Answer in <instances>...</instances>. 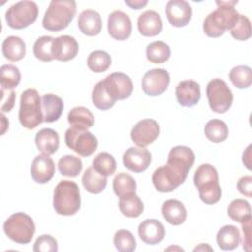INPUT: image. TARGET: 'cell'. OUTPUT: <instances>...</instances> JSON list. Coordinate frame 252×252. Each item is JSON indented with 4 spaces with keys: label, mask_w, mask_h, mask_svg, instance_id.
Returning <instances> with one entry per match:
<instances>
[{
    "label": "cell",
    "mask_w": 252,
    "mask_h": 252,
    "mask_svg": "<svg viewBox=\"0 0 252 252\" xmlns=\"http://www.w3.org/2000/svg\"><path fill=\"white\" fill-rule=\"evenodd\" d=\"M53 40L54 37L48 35L40 36L35 40L33 44V54L38 60L43 62H50L54 59L52 55Z\"/></svg>",
    "instance_id": "cell-41"
},
{
    "label": "cell",
    "mask_w": 252,
    "mask_h": 252,
    "mask_svg": "<svg viewBox=\"0 0 252 252\" xmlns=\"http://www.w3.org/2000/svg\"><path fill=\"white\" fill-rule=\"evenodd\" d=\"M82 184L89 193L99 194L105 189L107 184V178L106 176L98 173L92 166L85 170L82 176Z\"/></svg>",
    "instance_id": "cell-30"
},
{
    "label": "cell",
    "mask_w": 252,
    "mask_h": 252,
    "mask_svg": "<svg viewBox=\"0 0 252 252\" xmlns=\"http://www.w3.org/2000/svg\"><path fill=\"white\" fill-rule=\"evenodd\" d=\"M218 8L210 13L203 23L204 32L210 37H219L231 30L238 20L239 13L234 8L237 1H217Z\"/></svg>",
    "instance_id": "cell-1"
},
{
    "label": "cell",
    "mask_w": 252,
    "mask_h": 252,
    "mask_svg": "<svg viewBox=\"0 0 252 252\" xmlns=\"http://www.w3.org/2000/svg\"><path fill=\"white\" fill-rule=\"evenodd\" d=\"M38 16V7L33 1H20L12 5L5 14L8 26L14 30H22L33 24Z\"/></svg>",
    "instance_id": "cell-7"
},
{
    "label": "cell",
    "mask_w": 252,
    "mask_h": 252,
    "mask_svg": "<svg viewBox=\"0 0 252 252\" xmlns=\"http://www.w3.org/2000/svg\"><path fill=\"white\" fill-rule=\"evenodd\" d=\"M41 108L43 122H54L60 118L63 112V100L54 94H45L41 97Z\"/></svg>",
    "instance_id": "cell-24"
},
{
    "label": "cell",
    "mask_w": 252,
    "mask_h": 252,
    "mask_svg": "<svg viewBox=\"0 0 252 252\" xmlns=\"http://www.w3.org/2000/svg\"><path fill=\"white\" fill-rule=\"evenodd\" d=\"M93 167L103 176H110L116 170V161L112 155L101 152L93 160Z\"/></svg>",
    "instance_id": "cell-38"
},
{
    "label": "cell",
    "mask_w": 252,
    "mask_h": 252,
    "mask_svg": "<svg viewBox=\"0 0 252 252\" xmlns=\"http://www.w3.org/2000/svg\"><path fill=\"white\" fill-rule=\"evenodd\" d=\"M2 53L6 59L12 62L19 61L26 55V43L21 37L10 35L2 43Z\"/></svg>",
    "instance_id": "cell-27"
},
{
    "label": "cell",
    "mask_w": 252,
    "mask_h": 252,
    "mask_svg": "<svg viewBox=\"0 0 252 252\" xmlns=\"http://www.w3.org/2000/svg\"><path fill=\"white\" fill-rule=\"evenodd\" d=\"M1 121H2V131H1V135H3V134L5 133L7 127L9 126V122H8V120L6 119V117H5V115H4L3 113L1 114Z\"/></svg>",
    "instance_id": "cell-51"
},
{
    "label": "cell",
    "mask_w": 252,
    "mask_h": 252,
    "mask_svg": "<svg viewBox=\"0 0 252 252\" xmlns=\"http://www.w3.org/2000/svg\"><path fill=\"white\" fill-rule=\"evenodd\" d=\"M3 229L5 234L14 242L28 244L34 235L35 224L29 215L20 212L11 215L6 220Z\"/></svg>",
    "instance_id": "cell-6"
},
{
    "label": "cell",
    "mask_w": 252,
    "mask_h": 252,
    "mask_svg": "<svg viewBox=\"0 0 252 252\" xmlns=\"http://www.w3.org/2000/svg\"><path fill=\"white\" fill-rule=\"evenodd\" d=\"M35 145L43 154H55L59 148V135L51 128H43L35 135Z\"/></svg>",
    "instance_id": "cell-26"
},
{
    "label": "cell",
    "mask_w": 252,
    "mask_h": 252,
    "mask_svg": "<svg viewBox=\"0 0 252 252\" xmlns=\"http://www.w3.org/2000/svg\"><path fill=\"white\" fill-rule=\"evenodd\" d=\"M243 230V249L246 251L251 250V220L242 223Z\"/></svg>",
    "instance_id": "cell-48"
},
{
    "label": "cell",
    "mask_w": 252,
    "mask_h": 252,
    "mask_svg": "<svg viewBox=\"0 0 252 252\" xmlns=\"http://www.w3.org/2000/svg\"><path fill=\"white\" fill-rule=\"evenodd\" d=\"M21 81V73L18 67L12 64L3 65L0 69V84L1 88L13 90Z\"/></svg>",
    "instance_id": "cell-40"
},
{
    "label": "cell",
    "mask_w": 252,
    "mask_h": 252,
    "mask_svg": "<svg viewBox=\"0 0 252 252\" xmlns=\"http://www.w3.org/2000/svg\"><path fill=\"white\" fill-rule=\"evenodd\" d=\"M138 31L144 36H155L162 31L160 15L153 10L142 13L138 18Z\"/></svg>",
    "instance_id": "cell-22"
},
{
    "label": "cell",
    "mask_w": 252,
    "mask_h": 252,
    "mask_svg": "<svg viewBox=\"0 0 252 252\" xmlns=\"http://www.w3.org/2000/svg\"><path fill=\"white\" fill-rule=\"evenodd\" d=\"M67 147L82 157H88L94 153L98 142L96 137L87 129L70 127L65 132Z\"/></svg>",
    "instance_id": "cell-9"
},
{
    "label": "cell",
    "mask_w": 252,
    "mask_h": 252,
    "mask_svg": "<svg viewBox=\"0 0 252 252\" xmlns=\"http://www.w3.org/2000/svg\"><path fill=\"white\" fill-rule=\"evenodd\" d=\"M19 121L27 129H34L43 122L41 98L35 89L25 90L20 98Z\"/></svg>",
    "instance_id": "cell-5"
},
{
    "label": "cell",
    "mask_w": 252,
    "mask_h": 252,
    "mask_svg": "<svg viewBox=\"0 0 252 252\" xmlns=\"http://www.w3.org/2000/svg\"><path fill=\"white\" fill-rule=\"evenodd\" d=\"M115 248L120 252H132L136 248V239L127 229L117 230L113 237Z\"/></svg>",
    "instance_id": "cell-43"
},
{
    "label": "cell",
    "mask_w": 252,
    "mask_h": 252,
    "mask_svg": "<svg viewBox=\"0 0 252 252\" xmlns=\"http://www.w3.org/2000/svg\"><path fill=\"white\" fill-rule=\"evenodd\" d=\"M125 4L129 6L131 9L139 10L144 8L148 4V1L147 0H131V1L125 0Z\"/></svg>",
    "instance_id": "cell-49"
},
{
    "label": "cell",
    "mask_w": 252,
    "mask_h": 252,
    "mask_svg": "<svg viewBox=\"0 0 252 252\" xmlns=\"http://www.w3.org/2000/svg\"><path fill=\"white\" fill-rule=\"evenodd\" d=\"M32 249L34 252H56L58 250V245L53 236L42 234L36 238Z\"/></svg>",
    "instance_id": "cell-45"
},
{
    "label": "cell",
    "mask_w": 252,
    "mask_h": 252,
    "mask_svg": "<svg viewBox=\"0 0 252 252\" xmlns=\"http://www.w3.org/2000/svg\"><path fill=\"white\" fill-rule=\"evenodd\" d=\"M194 184L198 189L200 199L207 205L218 203L221 198V188L219 184L217 169L209 164H201L195 171Z\"/></svg>",
    "instance_id": "cell-2"
},
{
    "label": "cell",
    "mask_w": 252,
    "mask_h": 252,
    "mask_svg": "<svg viewBox=\"0 0 252 252\" xmlns=\"http://www.w3.org/2000/svg\"><path fill=\"white\" fill-rule=\"evenodd\" d=\"M229 80L238 89H246L252 83V71L249 66L239 65L229 72Z\"/></svg>",
    "instance_id": "cell-39"
},
{
    "label": "cell",
    "mask_w": 252,
    "mask_h": 252,
    "mask_svg": "<svg viewBox=\"0 0 252 252\" xmlns=\"http://www.w3.org/2000/svg\"><path fill=\"white\" fill-rule=\"evenodd\" d=\"M146 56L151 63H164L170 57V47L161 40L151 42L146 48Z\"/></svg>",
    "instance_id": "cell-33"
},
{
    "label": "cell",
    "mask_w": 252,
    "mask_h": 252,
    "mask_svg": "<svg viewBox=\"0 0 252 252\" xmlns=\"http://www.w3.org/2000/svg\"><path fill=\"white\" fill-rule=\"evenodd\" d=\"M194 161L195 154L191 148L186 146H176L170 150L166 164L170 165L184 176H187Z\"/></svg>",
    "instance_id": "cell-13"
},
{
    "label": "cell",
    "mask_w": 252,
    "mask_h": 252,
    "mask_svg": "<svg viewBox=\"0 0 252 252\" xmlns=\"http://www.w3.org/2000/svg\"><path fill=\"white\" fill-rule=\"evenodd\" d=\"M16 100V94L13 90H6L1 88V111L9 112L14 107Z\"/></svg>",
    "instance_id": "cell-46"
},
{
    "label": "cell",
    "mask_w": 252,
    "mask_h": 252,
    "mask_svg": "<svg viewBox=\"0 0 252 252\" xmlns=\"http://www.w3.org/2000/svg\"><path fill=\"white\" fill-rule=\"evenodd\" d=\"M77 5L74 0H53L50 2L42 19V27L50 32L66 29L76 15Z\"/></svg>",
    "instance_id": "cell-3"
},
{
    "label": "cell",
    "mask_w": 252,
    "mask_h": 252,
    "mask_svg": "<svg viewBox=\"0 0 252 252\" xmlns=\"http://www.w3.org/2000/svg\"><path fill=\"white\" fill-rule=\"evenodd\" d=\"M68 122L71 127L79 129H89L94 124V117L93 113L84 106H76L68 113Z\"/></svg>",
    "instance_id": "cell-31"
},
{
    "label": "cell",
    "mask_w": 252,
    "mask_h": 252,
    "mask_svg": "<svg viewBox=\"0 0 252 252\" xmlns=\"http://www.w3.org/2000/svg\"><path fill=\"white\" fill-rule=\"evenodd\" d=\"M79 30L86 35H97L102 29V21L100 15L94 10H84L78 18Z\"/></svg>",
    "instance_id": "cell-23"
},
{
    "label": "cell",
    "mask_w": 252,
    "mask_h": 252,
    "mask_svg": "<svg viewBox=\"0 0 252 252\" xmlns=\"http://www.w3.org/2000/svg\"><path fill=\"white\" fill-rule=\"evenodd\" d=\"M82 168L81 158L73 155H65L58 161V170L64 176L76 177L82 171Z\"/></svg>",
    "instance_id": "cell-36"
},
{
    "label": "cell",
    "mask_w": 252,
    "mask_h": 252,
    "mask_svg": "<svg viewBox=\"0 0 252 252\" xmlns=\"http://www.w3.org/2000/svg\"><path fill=\"white\" fill-rule=\"evenodd\" d=\"M87 64L91 71L94 73H102L110 67L111 57L104 50H94L88 56Z\"/></svg>",
    "instance_id": "cell-37"
},
{
    "label": "cell",
    "mask_w": 252,
    "mask_h": 252,
    "mask_svg": "<svg viewBox=\"0 0 252 252\" xmlns=\"http://www.w3.org/2000/svg\"><path fill=\"white\" fill-rule=\"evenodd\" d=\"M55 173V165L49 155L40 154L37 155L31 166L32 178L39 184H44L48 182Z\"/></svg>",
    "instance_id": "cell-18"
},
{
    "label": "cell",
    "mask_w": 252,
    "mask_h": 252,
    "mask_svg": "<svg viewBox=\"0 0 252 252\" xmlns=\"http://www.w3.org/2000/svg\"><path fill=\"white\" fill-rule=\"evenodd\" d=\"M159 132V125L156 120L143 119L132 128L131 139L138 147L145 148L158 139Z\"/></svg>",
    "instance_id": "cell-12"
},
{
    "label": "cell",
    "mask_w": 252,
    "mask_h": 252,
    "mask_svg": "<svg viewBox=\"0 0 252 252\" xmlns=\"http://www.w3.org/2000/svg\"><path fill=\"white\" fill-rule=\"evenodd\" d=\"M81 207L80 189L76 182L61 180L53 192V208L58 215L73 216Z\"/></svg>",
    "instance_id": "cell-4"
},
{
    "label": "cell",
    "mask_w": 252,
    "mask_h": 252,
    "mask_svg": "<svg viewBox=\"0 0 252 252\" xmlns=\"http://www.w3.org/2000/svg\"><path fill=\"white\" fill-rule=\"evenodd\" d=\"M250 149H251V145H249L246 149V151L243 153V156H242V161L243 163L246 165V167L250 170L251 169V163L248 161V159L250 158Z\"/></svg>",
    "instance_id": "cell-50"
},
{
    "label": "cell",
    "mask_w": 252,
    "mask_h": 252,
    "mask_svg": "<svg viewBox=\"0 0 252 252\" xmlns=\"http://www.w3.org/2000/svg\"><path fill=\"white\" fill-rule=\"evenodd\" d=\"M109 35L116 40H126L132 32V23L129 16L122 11H113L107 19Z\"/></svg>",
    "instance_id": "cell-15"
},
{
    "label": "cell",
    "mask_w": 252,
    "mask_h": 252,
    "mask_svg": "<svg viewBox=\"0 0 252 252\" xmlns=\"http://www.w3.org/2000/svg\"><path fill=\"white\" fill-rule=\"evenodd\" d=\"M199 250H209V251H212L213 250V248H211L208 244H204V243H201L200 244V246H198V247H196V248H194V251H199Z\"/></svg>",
    "instance_id": "cell-52"
},
{
    "label": "cell",
    "mask_w": 252,
    "mask_h": 252,
    "mask_svg": "<svg viewBox=\"0 0 252 252\" xmlns=\"http://www.w3.org/2000/svg\"><path fill=\"white\" fill-rule=\"evenodd\" d=\"M227 214L232 220L243 223L251 220V207L246 200L235 199L228 205Z\"/></svg>",
    "instance_id": "cell-35"
},
{
    "label": "cell",
    "mask_w": 252,
    "mask_h": 252,
    "mask_svg": "<svg viewBox=\"0 0 252 252\" xmlns=\"http://www.w3.org/2000/svg\"><path fill=\"white\" fill-rule=\"evenodd\" d=\"M186 178V176L180 174L168 164L157 168L152 175V181L155 188L162 193L172 192L181 185Z\"/></svg>",
    "instance_id": "cell-10"
},
{
    "label": "cell",
    "mask_w": 252,
    "mask_h": 252,
    "mask_svg": "<svg viewBox=\"0 0 252 252\" xmlns=\"http://www.w3.org/2000/svg\"><path fill=\"white\" fill-rule=\"evenodd\" d=\"M103 82L116 100L128 98L133 92V82L130 77L124 73H112L103 79Z\"/></svg>",
    "instance_id": "cell-14"
},
{
    "label": "cell",
    "mask_w": 252,
    "mask_h": 252,
    "mask_svg": "<svg viewBox=\"0 0 252 252\" xmlns=\"http://www.w3.org/2000/svg\"><path fill=\"white\" fill-rule=\"evenodd\" d=\"M161 213L165 220L172 225H179L186 220L187 212L184 205L175 199H169L162 204Z\"/></svg>",
    "instance_id": "cell-25"
},
{
    "label": "cell",
    "mask_w": 252,
    "mask_h": 252,
    "mask_svg": "<svg viewBox=\"0 0 252 252\" xmlns=\"http://www.w3.org/2000/svg\"><path fill=\"white\" fill-rule=\"evenodd\" d=\"M230 34L236 40L243 41L249 39L251 36V23L249 19L246 16L239 14L237 22L230 30Z\"/></svg>",
    "instance_id": "cell-44"
},
{
    "label": "cell",
    "mask_w": 252,
    "mask_h": 252,
    "mask_svg": "<svg viewBox=\"0 0 252 252\" xmlns=\"http://www.w3.org/2000/svg\"><path fill=\"white\" fill-rule=\"evenodd\" d=\"M92 100L94 105L100 110L111 108L117 101L108 92L103 80L97 82L92 92Z\"/></svg>",
    "instance_id": "cell-32"
},
{
    "label": "cell",
    "mask_w": 252,
    "mask_h": 252,
    "mask_svg": "<svg viewBox=\"0 0 252 252\" xmlns=\"http://www.w3.org/2000/svg\"><path fill=\"white\" fill-rule=\"evenodd\" d=\"M119 210L127 218H138L144 211V204L135 193H127L119 197Z\"/></svg>",
    "instance_id": "cell-28"
},
{
    "label": "cell",
    "mask_w": 252,
    "mask_h": 252,
    "mask_svg": "<svg viewBox=\"0 0 252 252\" xmlns=\"http://www.w3.org/2000/svg\"><path fill=\"white\" fill-rule=\"evenodd\" d=\"M123 165L136 173L145 171L152 160L151 153L141 147H131L125 151L122 157Z\"/></svg>",
    "instance_id": "cell-17"
},
{
    "label": "cell",
    "mask_w": 252,
    "mask_h": 252,
    "mask_svg": "<svg viewBox=\"0 0 252 252\" xmlns=\"http://www.w3.org/2000/svg\"><path fill=\"white\" fill-rule=\"evenodd\" d=\"M210 108L217 113L226 112L233 101V94L226 83L221 79L211 80L206 89Z\"/></svg>",
    "instance_id": "cell-8"
},
{
    "label": "cell",
    "mask_w": 252,
    "mask_h": 252,
    "mask_svg": "<svg viewBox=\"0 0 252 252\" xmlns=\"http://www.w3.org/2000/svg\"><path fill=\"white\" fill-rule=\"evenodd\" d=\"M112 187L115 195L120 197L124 194L135 192L137 188V184L135 179L130 174L125 172H120L114 177Z\"/></svg>",
    "instance_id": "cell-42"
},
{
    "label": "cell",
    "mask_w": 252,
    "mask_h": 252,
    "mask_svg": "<svg viewBox=\"0 0 252 252\" xmlns=\"http://www.w3.org/2000/svg\"><path fill=\"white\" fill-rule=\"evenodd\" d=\"M170 82L168 72L162 68H156L148 71L142 79L144 93L151 96L160 95L167 89Z\"/></svg>",
    "instance_id": "cell-11"
},
{
    "label": "cell",
    "mask_w": 252,
    "mask_h": 252,
    "mask_svg": "<svg viewBox=\"0 0 252 252\" xmlns=\"http://www.w3.org/2000/svg\"><path fill=\"white\" fill-rule=\"evenodd\" d=\"M177 102L184 107H191L198 103L201 97L200 85L193 80L180 82L175 89Z\"/></svg>",
    "instance_id": "cell-20"
},
{
    "label": "cell",
    "mask_w": 252,
    "mask_h": 252,
    "mask_svg": "<svg viewBox=\"0 0 252 252\" xmlns=\"http://www.w3.org/2000/svg\"><path fill=\"white\" fill-rule=\"evenodd\" d=\"M78 51L79 45L73 36L60 35L52 42V55L58 61H70L77 56Z\"/></svg>",
    "instance_id": "cell-19"
},
{
    "label": "cell",
    "mask_w": 252,
    "mask_h": 252,
    "mask_svg": "<svg viewBox=\"0 0 252 252\" xmlns=\"http://www.w3.org/2000/svg\"><path fill=\"white\" fill-rule=\"evenodd\" d=\"M138 234L143 242L154 245L159 243L164 238L165 228L159 220L147 219L139 224Z\"/></svg>",
    "instance_id": "cell-21"
},
{
    "label": "cell",
    "mask_w": 252,
    "mask_h": 252,
    "mask_svg": "<svg viewBox=\"0 0 252 252\" xmlns=\"http://www.w3.org/2000/svg\"><path fill=\"white\" fill-rule=\"evenodd\" d=\"M165 15L170 25L181 28L189 24L192 17V8L185 0H170L165 7Z\"/></svg>",
    "instance_id": "cell-16"
},
{
    "label": "cell",
    "mask_w": 252,
    "mask_h": 252,
    "mask_svg": "<svg viewBox=\"0 0 252 252\" xmlns=\"http://www.w3.org/2000/svg\"><path fill=\"white\" fill-rule=\"evenodd\" d=\"M240 242L239 229L231 224L222 226L217 233V243L222 250H233Z\"/></svg>",
    "instance_id": "cell-29"
},
{
    "label": "cell",
    "mask_w": 252,
    "mask_h": 252,
    "mask_svg": "<svg viewBox=\"0 0 252 252\" xmlns=\"http://www.w3.org/2000/svg\"><path fill=\"white\" fill-rule=\"evenodd\" d=\"M237 189L242 195L248 198H251L252 197V177L249 175L240 177L237 181Z\"/></svg>",
    "instance_id": "cell-47"
},
{
    "label": "cell",
    "mask_w": 252,
    "mask_h": 252,
    "mask_svg": "<svg viewBox=\"0 0 252 252\" xmlns=\"http://www.w3.org/2000/svg\"><path fill=\"white\" fill-rule=\"evenodd\" d=\"M206 137L213 143H221L228 137V127L222 120L212 119L204 128Z\"/></svg>",
    "instance_id": "cell-34"
}]
</instances>
